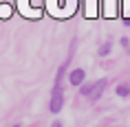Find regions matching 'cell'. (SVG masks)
<instances>
[{
	"instance_id": "1",
	"label": "cell",
	"mask_w": 130,
	"mask_h": 127,
	"mask_svg": "<svg viewBox=\"0 0 130 127\" xmlns=\"http://www.w3.org/2000/svg\"><path fill=\"white\" fill-rule=\"evenodd\" d=\"M84 79H86V70L84 68H73L69 74V83L71 86H82Z\"/></svg>"
},
{
	"instance_id": "2",
	"label": "cell",
	"mask_w": 130,
	"mask_h": 127,
	"mask_svg": "<svg viewBox=\"0 0 130 127\" xmlns=\"http://www.w3.org/2000/svg\"><path fill=\"white\" fill-rule=\"evenodd\" d=\"M106 86H108V81H106V79H97L95 83H93V92L88 94V99L90 101H97L99 96H102V92H104V88H106Z\"/></svg>"
},
{
	"instance_id": "3",
	"label": "cell",
	"mask_w": 130,
	"mask_h": 127,
	"mask_svg": "<svg viewBox=\"0 0 130 127\" xmlns=\"http://www.w3.org/2000/svg\"><path fill=\"white\" fill-rule=\"evenodd\" d=\"M117 96H128L130 94V86H126V83H121V86H117Z\"/></svg>"
},
{
	"instance_id": "4",
	"label": "cell",
	"mask_w": 130,
	"mask_h": 127,
	"mask_svg": "<svg viewBox=\"0 0 130 127\" xmlns=\"http://www.w3.org/2000/svg\"><path fill=\"white\" fill-rule=\"evenodd\" d=\"M90 92H93V83H82V86H79V94H82V96H88Z\"/></svg>"
},
{
	"instance_id": "5",
	"label": "cell",
	"mask_w": 130,
	"mask_h": 127,
	"mask_svg": "<svg viewBox=\"0 0 130 127\" xmlns=\"http://www.w3.org/2000/svg\"><path fill=\"white\" fill-rule=\"evenodd\" d=\"M110 48H112V44H110V42H106V44H102V48H99V55H102V57H106V55L110 53Z\"/></svg>"
},
{
	"instance_id": "6",
	"label": "cell",
	"mask_w": 130,
	"mask_h": 127,
	"mask_svg": "<svg viewBox=\"0 0 130 127\" xmlns=\"http://www.w3.org/2000/svg\"><path fill=\"white\" fill-rule=\"evenodd\" d=\"M51 127H62V123H60V120H53V123H51Z\"/></svg>"
},
{
	"instance_id": "7",
	"label": "cell",
	"mask_w": 130,
	"mask_h": 127,
	"mask_svg": "<svg viewBox=\"0 0 130 127\" xmlns=\"http://www.w3.org/2000/svg\"><path fill=\"white\" fill-rule=\"evenodd\" d=\"M123 24H126V27H130V18H126V20H123Z\"/></svg>"
},
{
	"instance_id": "8",
	"label": "cell",
	"mask_w": 130,
	"mask_h": 127,
	"mask_svg": "<svg viewBox=\"0 0 130 127\" xmlns=\"http://www.w3.org/2000/svg\"><path fill=\"white\" fill-rule=\"evenodd\" d=\"M11 127H20V123H13V125H11Z\"/></svg>"
}]
</instances>
